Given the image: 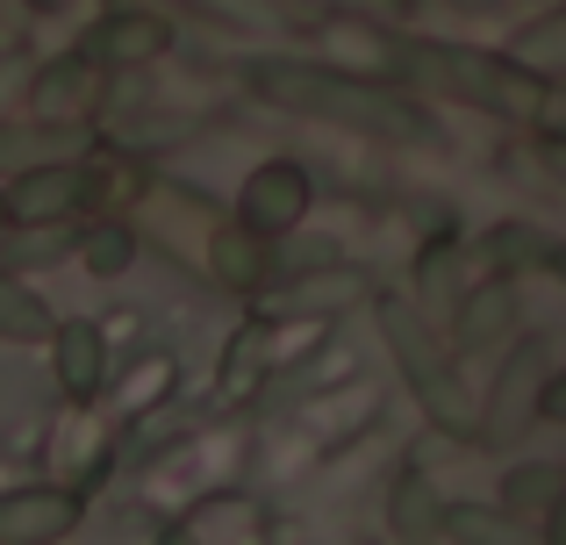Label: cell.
Instances as JSON below:
<instances>
[{"mask_svg":"<svg viewBox=\"0 0 566 545\" xmlns=\"http://www.w3.org/2000/svg\"><path fill=\"white\" fill-rule=\"evenodd\" d=\"M265 374H273V345H265V331L251 323V331H237V345L222 352V402H251Z\"/></svg>","mask_w":566,"mask_h":545,"instance_id":"cell-22","label":"cell"},{"mask_svg":"<svg viewBox=\"0 0 566 545\" xmlns=\"http://www.w3.org/2000/svg\"><path fill=\"white\" fill-rule=\"evenodd\" d=\"M51 331H57L51 302H43L22 273L0 266V345H51Z\"/></svg>","mask_w":566,"mask_h":545,"instance_id":"cell-15","label":"cell"},{"mask_svg":"<svg viewBox=\"0 0 566 545\" xmlns=\"http://www.w3.org/2000/svg\"><path fill=\"white\" fill-rule=\"evenodd\" d=\"M416 308H423V316L459 308V238H452V230H444V238H430L423 259H416Z\"/></svg>","mask_w":566,"mask_h":545,"instance_id":"cell-18","label":"cell"},{"mask_svg":"<svg viewBox=\"0 0 566 545\" xmlns=\"http://www.w3.org/2000/svg\"><path fill=\"white\" fill-rule=\"evenodd\" d=\"M545 166H553V180L566 187V137H545Z\"/></svg>","mask_w":566,"mask_h":545,"instance_id":"cell-30","label":"cell"},{"mask_svg":"<svg viewBox=\"0 0 566 545\" xmlns=\"http://www.w3.org/2000/svg\"><path fill=\"white\" fill-rule=\"evenodd\" d=\"M374 323L387 337V359H395L401 380H409L416 409L438 423V438H459V446H467V438L481 431V395H473L467 374H459V352L444 345V337L430 331V316L416 302H401V294H380Z\"/></svg>","mask_w":566,"mask_h":545,"instance_id":"cell-2","label":"cell"},{"mask_svg":"<svg viewBox=\"0 0 566 545\" xmlns=\"http://www.w3.org/2000/svg\"><path fill=\"white\" fill-rule=\"evenodd\" d=\"M80 51L101 57L108 72L115 65H151V57L172 51V22L166 14H144V8H115V14H101V22L80 36Z\"/></svg>","mask_w":566,"mask_h":545,"instance_id":"cell-11","label":"cell"},{"mask_svg":"<svg viewBox=\"0 0 566 545\" xmlns=\"http://www.w3.org/2000/svg\"><path fill=\"white\" fill-rule=\"evenodd\" d=\"M352 302H366V273H352V266H308V273H287V287H259V308L265 316H294V323H331V316H345Z\"/></svg>","mask_w":566,"mask_h":545,"instance_id":"cell-7","label":"cell"},{"mask_svg":"<svg viewBox=\"0 0 566 545\" xmlns=\"http://www.w3.org/2000/svg\"><path fill=\"white\" fill-rule=\"evenodd\" d=\"M545 417H553V423H566V374H553V380H545Z\"/></svg>","mask_w":566,"mask_h":545,"instance_id":"cell-28","label":"cell"},{"mask_svg":"<svg viewBox=\"0 0 566 545\" xmlns=\"http://www.w3.org/2000/svg\"><path fill=\"white\" fill-rule=\"evenodd\" d=\"M94 195H101V172L86 158H51V166H29L14 180H0L8 223H72Z\"/></svg>","mask_w":566,"mask_h":545,"instance_id":"cell-4","label":"cell"},{"mask_svg":"<svg viewBox=\"0 0 566 545\" xmlns=\"http://www.w3.org/2000/svg\"><path fill=\"white\" fill-rule=\"evenodd\" d=\"M22 8H29V14H65L72 0H22Z\"/></svg>","mask_w":566,"mask_h":545,"instance_id":"cell-32","label":"cell"},{"mask_svg":"<svg viewBox=\"0 0 566 545\" xmlns=\"http://www.w3.org/2000/svg\"><path fill=\"white\" fill-rule=\"evenodd\" d=\"M545 380H553L545 337H516L495 366V388H488V402H481V431L473 438H481V446H516V438L545 417Z\"/></svg>","mask_w":566,"mask_h":545,"instance_id":"cell-3","label":"cell"},{"mask_svg":"<svg viewBox=\"0 0 566 545\" xmlns=\"http://www.w3.org/2000/svg\"><path fill=\"white\" fill-rule=\"evenodd\" d=\"M244 80L259 86L273 108L331 123V129H352V137H366V144H401V151L444 144L438 115H430L409 86H387L374 72H337V65H308V57H251Z\"/></svg>","mask_w":566,"mask_h":545,"instance_id":"cell-1","label":"cell"},{"mask_svg":"<svg viewBox=\"0 0 566 545\" xmlns=\"http://www.w3.org/2000/svg\"><path fill=\"white\" fill-rule=\"evenodd\" d=\"M244 495H216V503H201L193 517H180V538H237V532H259V517H244Z\"/></svg>","mask_w":566,"mask_h":545,"instance_id":"cell-23","label":"cell"},{"mask_svg":"<svg viewBox=\"0 0 566 545\" xmlns=\"http://www.w3.org/2000/svg\"><path fill=\"white\" fill-rule=\"evenodd\" d=\"M80 532V495L65 481H22L0 495V545H51Z\"/></svg>","mask_w":566,"mask_h":545,"instance_id":"cell-8","label":"cell"},{"mask_svg":"<svg viewBox=\"0 0 566 545\" xmlns=\"http://www.w3.org/2000/svg\"><path fill=\"white\" fill-rule=\"evenodd\" d=\"M308 201H316V180H308L302 158H265L237 187V223L265 230V238H287V230L308 223Z\"/></svg>","mask_w":566,"mask_h":545,"instance_id":"cell-6","label":"cell"},{"mask_svg":"<svg viewBox=\"0 0 566 545\" xmlns=\"http://www.w3.org/2000/svg\"><path fill=\"white\" fill-rule=\"evenodd\" d=\"M72 129L65 123H0V180H14V172H29V166H51V158H72Z\"/></svg>","mask_w":566,"mask_h":545,"instance_id":"cell-14","label":"cell"},{"mask_svg":"<svg viewBox=\"0 0 566 545\" xmlns=\"http://www.w3.org/2000/svg\"><path fill=\"white\" fill-rule=\"evenodd\" d=\"M538 532H545V538H553V545H566V495H559V503H553V510H545V524H538Z\"/></svg>","mask_w":566,"mask_h":545,"instance_id":"cell-29","label":"cell"},{"mask_svg":"<svg viewBox=\"0 0 566 545\" xmlns=\"http://www.w3.org/2000/svg\"><path fill=\"white\" fill-rule=\"evenodd\" d=\"M516 517L502 510H481V503H444V532L438 538H467V545H488V538H510Z\"/></svg>","mask_w":566,"mask_h":545,"instance_id":"cell-24","label":"cell"},{"mask_svg":"<svg viewBox=\"0 0 566 545\" xmlns=\"http://www.w3.org/2000/svg\"><path fill=\"white\" fill-rule=\"evenodd\" d=\"M559 495H566V467H553V460H524V467L502 474V510H510L516 524H545V510H553Z\"/></svg>","mask_w":566,"mask_h":545,"instance_id":"cell-16","label":"cell"},{"mask_svg":"<svg viewBox=\"0 0 566 545\" xmlns=\"http://www.w3.org/2000/svg\"><path fill=\"white\" fill-rule=\"evenodd\" d=\"M193 14H208V22H230V29H265V22H287V8L280 0H187Z\"/></svg>","mask_w":566,"mask_h":545,"instance_id":"cell-25","label":"cell"},{"mask_svg":"<svg viewBox=\"0 0 566 545\" xmlns=\"http://www.w3.org/2000/svg\"><path fill=\"white\" fill-rule=\"evenodd\" d=\"M524 337V294H516V273H495L481 287L459 294L452 308V352L459 359H495Z\"/></svg>","mask_w":566,"mask_h":545,"instance_id":"cell-5","label":"cell"},{"mask_svg":"<svg viewBox=\"0 0 566 545\" xmlns=\"http://www.w3.org/2000/svg\"><path fill=\"white\" fill-rule=\"evenodd\" d=\"M101 94H108V65L86 57V51L51 57V65H36V80H29V108H36L43 123H86V115L101 108Z\"/></svg>","mask_w":566,"mask_h":545,"instance_id":"cell-9","label":"cell"},{"mask_svg":"<svg viewBox=\"0 0 566 545\" xmlns=\"http://www.w3.org/2000/svg\"><path fill=\"white\" fill-rule=\"evenodd\" d=\"M387 532L395 538H438L444 532V503H438L423 467H409V474L395 481V495H387Z\"/></svg>","mask_w":566,"mask_h":545,"instance_id":"cell-17","label":"cell"},{"mask_svg":"<svg viewBox=\"0 0 566 545\" xmlns=\"http://www.w3.org/2000/svg\"><path fill=\"white\" fill-rule=\"evenodd\" d=\"M166 380H172V359L158 352V359H144V366H137V374H123V395H115V402H123L129 417H137V409L166 402Z\"/></svg>","mask_w":566,"mask_h":545,"instance_id":"cell-26","label":"cell"},{"mask_svg":"<svg viewBox=\"0 0 566 545\" xmlns=\"http://www.w3.org/2000/svg\"><path fill=\"white\" fill-rule=\"evenodd\" d=\"M208 266H216V280L230 294H259L273 287L280 266H273V238L251 223H216V238H208Z\"/></svg>","mask_w":566,"mask_h":545,"instance_id":"cell-12","label":"cell"},{"mask_svg":"<svg viewBox=\"0 0 566 545\" xmlns=\"http://www.w3.org/2000/svg\"><path fill=\"white\" fill-rule=\"evenodd\" d=\"M438 8H452V14H495L502 0H438Z\"/></svg>","mask_w":566,"mask_h":545,"instance_id":"cell-31","label":"cell"},{"mask_svg":"<svg viewBox=\"0 0 566 545\" xmlns=\"http://www.w3.org/2000/svg\"><path fill=\"white\" fill-rule=\"evenodd\" d=\"M72 252H80V266L94 273V280H123L129 266H137V230H129L123 216H115V223L80 230V244H72Z\"/></svg>","mask_w":566,"mask_h":545,"instance_id":"cell-20","label":"cell"},{"mask_svg":"<svg viewBox=\"0 0 566 545\" xmlns=\"http://www.w3.org/2000/svg\"><path fill=\"white\" fill-rule=\"evenodd\" d=\"M481 259L495 273H566V244L538 223H495L481 238Z\"/></svg>","mask_w":566,"mask_h":545,"instance_id":"cell-13","label":"cell"},{"mask_svg":"<svg viewBox=\"0 0 566 545\" xmlns=\"http://www.w3.org/2000/svg\"><path fill=\"white\" fill-rule=\"evenodd\" d=\"M510 57H516V65H531L538 80H566V8H553V14H538V22L516 29Z\"/></svg>","mask_w":566,"mask_h":545,"instance_id":"cell-19","label":"cell"},{"mask_svg":"<svg viewBox=\"0 0 566 545\" xmlns=\"http://www.w3.org/2000/svg\"><path fill=\"white\" fill-rule=\"evenodd\" d=\"M72 230L65 223H8V238H0V266L8 273H29V266H51V259L72 252Z\"/></svg>","mask_w":566,"mask_h":545,"instance_id":"cell-21","label":"cell"},{"mask_svg":"<svg viewBox=\"0 0 566 545\" xmlns=\"http://www.w3.org/2000/svg\"><path fill=\"white\" fill-rule=\"evenodd\" d=\"M331 8H345V14H352V8H374V0H331Z\"/></svg>","mask_w":566,"mask_h":545,"instance_id":"cell-33","label":"cell"},{"mask_svg":"<svg viewBox=\"0 0 566 545\" xmlns=\"http://www.w3.org/2000/svg\"><path fill=\"white\" fill-rule=\"evenodd\" d=\"M51 374H57V395L65 402H94L108 388V323H57L51 331Z\"/></svg>","mask_w":566,"mask_h":545,"instance_id":"cell-10","label":"cell"},{"mask_svg":"<svg viewBox=\"0 0 566 545\" xmlns=\"http://www.w3.org/2000/svg\"><path fill=\"white\" fill-rule=\"evenodd\" d=\"M538 129H545V137H566V86H559V80L545 86V108H538Z\"/></svg>","mask_w":566,"mask_h":545,"instance_id":"cell-27","label":"cell"}]
</instances>
